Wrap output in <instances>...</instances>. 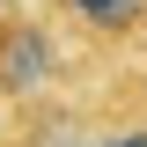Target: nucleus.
Wrapping results in <instances>:
<instances>
[{
    "mask_svg": "<svg viewBox=\"0 0 147 147\" xmlns=\"http://www.w3.org/2000/svg\"><path fill=\"white\" fill-rule=\"evenodd\" d=\"M59 52H52V30L30 15H0V96L7 103H30L37 88H52Z\"/></svg>",
    "mask_w": 147,
    "mask_h": 147,
    "instance_id": "nucleus-1",
    "label": "nucleus"
},
{
    "mask_svg": "<svg viewBox=\"0 0 147 147\" xmlns=\"http://www.w3.org/2000/svg\"><path fill=\"white\" fill-rule=\"evenodd\" d=\"M59 15H74L96 37H118L125 22H140V0H59Z\"/></svg>",
    "mask_w": 147,
    "mask_h": 147,
    "instance_id": "nucleus-2",
    "label": "nucleus"
},
{
    "mask_svg": "<svg viewBox=\"0 0 147 147\" xmlns=\"http://www.w3.org/2000/svg\"><path fill=\"white\" fill-rule=\"evenodd\" d=\"M81 147H147V125H125V132H96V140H81Z\"/></svg>",
    "mask_w": 147,
    "mask_h": 147,
    "instance_id": "nucleus-3",
    "label": "nucleus"
},
{
    "mask_svg": "<svg viewBox=\"0 0 147 147\" xmlns=\"http://www.w3.org/2000/svg\"><path fill=\"white\" fill-rule=\"evenodd\" d=\"M15 7H22V0H0V15H15Z\"/></svg>",
    "mask_w": 147,
    "mask_h": 147,
    "instance_id": "nucleus-4",
    "label": "nucleus"
}]
</instances>
